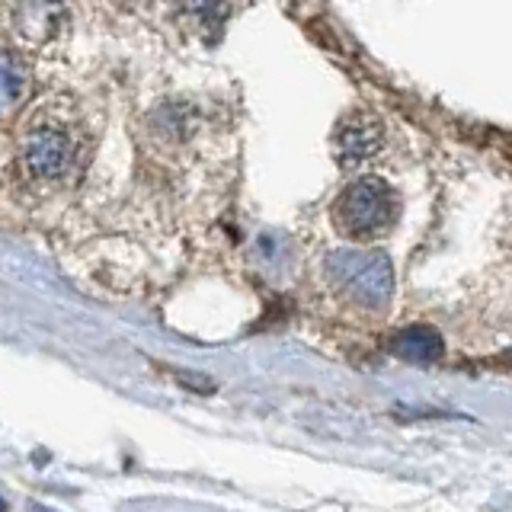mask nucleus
Listing matches in <instances>:
<instances>
[{
    "instance_id": "f257e3e1",
    "label": "nucleus",
    "mask_w": 512,
    "mask_h": 512,
    "mask_svg": "<svg viewBox=\"0 0 512 512\" xmlns=\"http://www.w3.org/2000/svg\"><path fill=\"white\" fill-rule=\"evenodd\" d=\"M333 218L340 224V231L352 240L381 237L391 231L397 218V196L378 176H362V180H352L340 192Z\"/></svg>"
},
{
    "instance_id": "f03ea898",
    "label": "nucleus",
    "mask_w": 512,
    "mask_h": 512,
    "mask_svg": "<svg viewBox=\"0 0 512 512\" xmlns=\"http://www.w3.org/2000/svg\"><path fill=\"white\" fill-rule=\"evenodd\" d=\"M327 279L362 308H384L394 292V269L384 253L343 250L327 260Z\"/></svg>"
},
{
    "instance_id": "7ed1b4c3",
    "label": "nucleus",
    "mask_w": 512,
    "mask_h": 512,
    "mask_svg": "<svg viewBox=\"0 0 512 512\" xmlns=\"http://www.w3.org/2000/svg\"><path fill=\"white\" fill-rule=\"evenodd\" d=\"M381 148H384V128L372 116H365V112L349 116L340 125V132H336V157H340L343 167H359L365 160L378 157Z\"/></svg>"
},
{
    "instance_id": "20e7f679",
    "label": "nucleus",
    "mask_w": 512,
    "mask_h": 512,
    "mask_svg": "<svg viewBox=\"0 0 512 512\" xmlns=\"http://www.w3.org/2000/svg\"><path fill=\"white\" fill-rule=\"evenodd\" d=\"M71 157H74V144L64 132L42 128V132H36L26 141V167L32 176H39V180L61 176L71 167Z\"/></svg>"
},
{
    "instance_id": "39448f33",
    "label": "nucleus",
    "mask_w": 512,
    "mask_h": 512,
    "mask_svg": "<svg viewBox=\"0 0 512 512\" xmlns=\"http://www.w3.org/2000/svg\"><path fill=\"white\" fill-rule=\"evenodd\" d=\"M391 349H394V356L404 359V362H436V359H442L445 343H442V336L436 330L410 327V330H400L394 336Z\"/></svg>"
},
{
    "instance_id": "423d86ee",
    "label": "nucleus",
    "mask_w": 512,
    "mask_h": 512,
    "mask_svg": "<svg viewBox=\"0 0 512 512\" xmlns=\"http://www.w3.org/2000/svg\"><path fill=\"white\" fill-rule=\"evenodd\" d=\"M26 90V71L10 52H0V109L13 106Z\"/></svg>"
},
{
    "instance_id": "0eeeda50",
    "label": "nucleus",
    "mask_w": 512,
    "mask_h": 512,
    "mask_svg": "<svg viewBox=\"0 0 512 512\" xmlns=\"http://www.w3.org/2000/svg\"><path fill=\"white\" fill-rule=\"evenodd\" d=\"M509 362H512V352H509Z\"/></svg>"
}]
</instances>
